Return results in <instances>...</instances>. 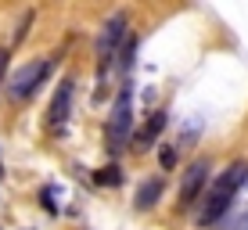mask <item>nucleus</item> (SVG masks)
<instances>
[{"mask_svg":"<svg viewBox=\"0 0 248 230\" xmlns=\"http://www.w3.org/2000/svg\"><path fill=\"white\" fill-rule=\"evenodd\" d=\"M130 130H133V90L123 87L119 97H115L112 119H108V148L123 151L126 144H130Z\"/></svg>","mask_w":248,"mask_h":230,"instance_id":"obj_1","label":"nucleus"},{"mask_svg":"<svg viewBox=\"0 0 248 230\" xmlns=\"http://www.w3.org/2000/svg\"><path fill=\"white\" fill-rule=\"evenodd\" d=\"M47 72H50V61H47V58H40V61H29V65H22V69L11 76V83H7V93H11L15 101L32 97V93H36V87L47 79Z\"/></svg>","mask_w":248,"mask_h":230,"instance_id":"obj_2","label":"nucleus"},{"mask_svg":"<svg viewBox=\"0 0 248 230\" xmlns=\"http://www.w3.org/2000/svg\"><path fill=\"white\" fill-rule=\"evenodd\" d=\"M126 25H130L126 11H115L112 18L101 25V32H97V58H101V65H108V58L115 54V47L126 40Z\"/></svg>","mask_w":248,"mask_h":230,"instance_id":"obj_3","label":"nucleus"},{"mask_svg":"<svg viewBox=\"0 0 248 230\" xmlns=\"http://www.w3.org/2000/svg\"><path fill=\"white\" fill-rule=\"evenodd\" d=\"M230 201H234V194H227L223 187H212V191L205 194V201L198 205V216H194V223H198V227H212L216 219L227 216Z\"/></svg>","mask_w":248,"mask_h":230,"instance_id":"obj_4","label":"nucleus"},{"mask_svg":"<svg viewBox=\"0 0 248 230\" xmlns=\"http://www.w3.org/2000/svg\"><path fill=\"white\" fill-rule=\"evenodd\" d=\"M205 180H209V162L198 158V162H194V166L184 173V184H180V205H184V209L198 198V191L205 187Z\"/></svg>","mask_w":248,"mask_h":230,"instance_id":"obj_5","label":"nucleus"},{"mask_svg":"<svg viewBox=\"0 0 248 230\" xmlns=\"http://www.w3.org/2000/svg\"><path fill=\"white\" fill-rule=\"evenodd\" d=\"M72 87H76V83H72V79H65L62 87H58L54 101H50V112H47V123H50V130H62V126H65V119H68V108H72Z\"/></svg>","mask_w":248,"mask_h":230,"instance_id":"obj_6","label":"nucleus"},{"mask_svg":"<svg viewBox=\"0 0 248 230\" xmlns=\"http://www.w3.org/2000/svg\"><path fill=\"white\" fill-rule=\"evenodd\" d=\"M162 130H166V112H151V115H148V123H144L140 130H137L133 137H130V144H133L137 151H148L151 144L158 140V133H162Z\"/></svg>","mask_w":248,"mask_h":230,"instance_id":"obj_7","label":"nucleus"},{"mask_svg":"<svg viewBox=\"0 0 248 230\" xmlns=\"http://www.w3.org/2000/svg\"><path fill=\"white\" fill-rule=\"evenodd\" d=\"M158 198H162V180H158V176H155V180H144L140 191H137V209H140V212L155 209Z\"/></svg>","mask_w":248,"mask_h":230,"instance_id":"obj_8","label":"nucleus"},{"mask_svg":"<svg viewBox=\"0 0 248 230\" xmlns=\"http://www.w3.org/2000/svg\"><path fill=\"white\" fill-rule=\"evenodd\" d=\"M97 184H108V187H119L123 184V173H119V166H108V169H97V176H93Z\"/></svg>","mask_w":248,"mask_h":230,"instance_id":"obj_9","label":"nucleus"},{"mask_svg":"<svg viewBox=\"0 0 248 230\" xmlns=\"http://www.w3.org/2000/svg\"><path fill=\"white\" fill-rule=\"evenodd\" d=\"M158 166H162V169H173V166H176V151H173V148H162V151H158Z\"/></svg>","mask_w":248,"mask_h":230,"instance_id":"obj_10","label":"nucleus"},{"mask_svg":"<svg viewBox=\"0 0 248 230\" xmlns=\"http://www.w3.org/2000/svg\"><path fill=\"white\" fill-rule=\"evenodd\" d=\"M133 54H137V40H126V50H123V61H119V65H123V69H130V65H133Z\"/></svg>","mask_w":248,"mask_h":230,"instance_id":"obj_11","label":"nucleus"},{"mask_svg":"<svg viewBox=\"0 0 248 230\" xmlns=\"http://www.w3.org/2000/svg\"><path fill=\"white\" fill-rule=\"evenodd\" d=\"M29 25H32V11H25V18H22V25H18V32H15V44H22V40H25Z\"/></svg>","mask_w":248,"mask_h":230,"instance_id":"obj_12","label":"nucleus"},{"mask_svg":"<svg viewBox=\"0 0 248 230\" xmlns=\"http://www.w3.org/2000/svg\"><path fill=\"white\" fill-rule=\"evenodd\" d=\"M4 69H7V50H0V83H4Z\"/></svg>","mask_w":248,"mask_h":230,"instance_id":"obj_13","label":"nucleus"},{"mask_svg":"<svg viewBox=\"0 0 248 230\" xmlns=\"http://www.w3.org/2000/svg\"><path fill=\"white\" fill-rule=\"evenodd\" d=\"M0 176H4V169H0Z\"/></svg>","mask_w":248,"mask_h":230,"instance_id":"obj_14","label":"nucleus"},{"mask_svg":"<svg viewBox=\"0 0 248 230\" xmlns=\"http://www.w3.org/2000/svg\"><path fill=\"white\" fill-rule=\"evenodd\" d=\"M245 187H248V180H245Z\"/></svg>","mask_w":248,"mask_h":230,"instance_id":"obj_15","label":"nucleus"}]
</instances>
